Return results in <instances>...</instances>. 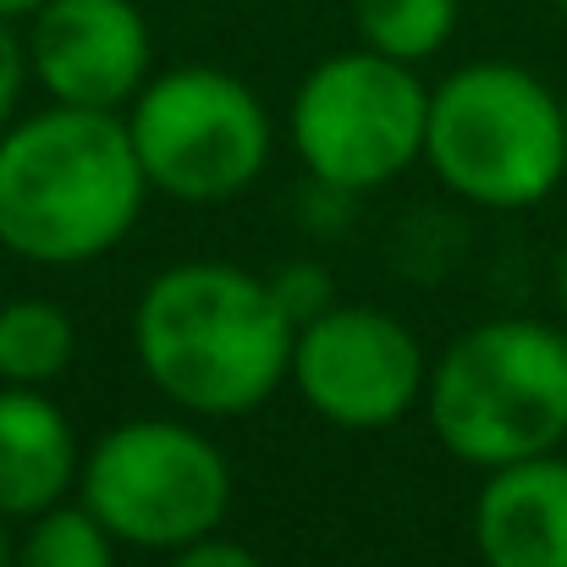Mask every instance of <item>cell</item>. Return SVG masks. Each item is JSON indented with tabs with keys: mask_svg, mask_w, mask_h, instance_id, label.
<instances>
[{
	"mask_svg": "<svg viewBox=\"0 0 567 567\" xmlns=\"http://www.w3.org/2000/svg\"><path fill=\"white\" fill-rule=\"evenodd\" d=\"M144 166L116 111L55 105L0 133V243L33 265L111 254L138 209Z\"/></svg>",
	"mask_w": 567,
	"mask_h": 567,
	"instance_id": "obj_1",
	"label": "cell"
},
{
	"mask_svg": "<svg viewBox=\"0 0 567 567\" xmlns=\"http://www.w3.org/2000/svg\"><path fill=\"white\" fill-rule=\"evenodd\" d=\"M150 380L188 413H248L292 370L298 326L276 292L231 265H177L150 281L133 315Z\"/></svg>",
	"mask_w": 567,
	"mask_h": 567,
	"instance_id": "obj_2",
	"label": "cell"
},
{
	"mask_svg": "<svg viewBox=\"0 0 567 567\" xmlns=\"http://www.w3.org/2000/svg\"><path fill=\"white\" fill-rule=\"evenodd\" d=\"M430 391L441 446L474 468L557 452L567 435V337L540 320H491L446 348Z\"/></svg>",
	"mask_w": 567,
	"mask_h": 567,
	"instance_id": "obj_3",
	"label": "cell"
},
{
	"mask_svg": "<svg viewBox=\"0 0 567 567\" xmlns=\"http://www.w3.org/2000/svg\"><path fill=\"white\" fill-rule=\"evenodd\" d=\"M424 161L468 204H540L567 172L563 100L513 61H474L430 94Z\"/></svg>",
	"mask_w": 567,
	"mask_h": 567,
	"instance_id": "obj_4",
	"label": "cell"
},
{
	"mask_svg": "<svg viewBox=\"0 0 567 567\" xmlns=\"http://www.w3.org/2000/svg\"><path fill=\"white\" fill-rule=\"evenodd\" d=\"M83 507L133 546L183 551L231 507V468L209 435L172 419L116 424L83 463Z\"/></svg>",
	"mask_w": 567,
	"mask_h": 567,
	"instance_id": "obj_5",
	"label": "cell"
},
{
	"mask_svg": "<svg viewBox=\"0 0 567 567\" xmlns=\"http://www.w3.org/2000/svg\"><path fill=\"white\" fill-rule=\"evenodd\" d=\"M430 94L380 50H348L320 61L292 100L298 161L337 193L380 188L424 155Z\"/></svg>",
	"mask_w": 567,
	"mask_h": 567,
	"instance_id": "obj_6",
	"label": "cell"
},
{
	"mask_svg": "<svg viewBox=\"0 0 567 567\" xmlns=\"http://www.w3.org/2000/svg\"><path fill=\"white\" fill-rule=\"evenodd\" d=\"M144 177L183 204L243 193L270 161V116L248 83L215 66H177L138 89L127 116Z\"/></svg>",
	"mask_w": 567,
	"mask_h": 567,
	"instance_id": "obj_7",
	"label": "cell"
},
{
	"mask_svg": "<svg viewBox=\"0 0 567 567\" xmlns=\"http://www.w3.org/2000/svg\"><path fill=\"white\" fill-rule=\"evenodd\" d=\"M292 380L303 402L342 430H385L424 391L413 331L380 309H326L292 337Z\"/></svg>",
	"mask_w": 567,
	"mask_h": 567,
	"instance_id": "obj_8",
	"label": "cell"
},
{
	"mask_svg": "<svg viewBox=\"0 0 567 567\" xmlns=\"http://www.w3.org/2000/svg\"><path fill=\"white\" fill-rule=\"evenodd\" d=\"M28 66L55 105L116 111L150 72V22L133 0H44L33 11Z\"/></svg>",
	"mask_w": 567,
	"mask_h": 567,
	"instance_id": "obj_9",
	"label": "cell"
},
{
	"mask_svg": "<svg viewBox=\"0 0 567 567\" xmlns=\"http://www.w3.org/2000/svg\"><path fill=\"white\" fill-rule=\"evenodd\" d=\"M474 546L485 567H567V463L524 457L491 468L474 502Z\"/></svg>",
	"mask_w": 567,
	"mask_h": 567,
	"instance_id": "obj_10",
	"label": "cell"
},
{
	"mask_svg": "<svg viewBox=\"0 0 567 567\" xmlns=\"http://www.w3.org/2000/svg\"><path fill=\"white\" fill-rule=\"evenodd\" d=\"M78 468L66 413L39 385L0 391V518H39L61 502Z\"/></svg>",
	"mask_w": 567,
	"mask_h": 567,
	"instance_id": "obj_11",
	"label": "cell"
},
{
	"mask_svg": "<svg viewBox=\"0 0 567 567\" xmlns=\"http://www.w3.org/2000/svg\"><path fill=\"white\" fill-rule=\"evenodd\" d=\"M72 320L44 303V298H22L0 309V380L6 385H44L72 364Z\"/></svg>",
	"mask_w": 567,
	"mask_h": 567,
	"instance_id": "obj_12",
	"label": "cell"
},
{
	"mask_svg": "<svg viewBox=\"0 0 567 567\" xmlns=\"http://www.w3.org/2000/svg\"><path fill=\"white\" fill-rule=\"evenodd\" d=\"M353 17L370 50L413 66V61H430L452 39L457 0H353Z\"/></svg>",
	"mask_w": 567,
	"mask_h": 567,
	"instance_id": "obj_13",
	"label": "cell"
},
{
	"mask_svg": "<svg viewBox=\"0 0 567 567\" xmlns=\"http://www.w3.org/2000/svg\"><path fill=\"white\" fill-rule=\"evenodd\" d=\"M17 567H116L111 529L89 507H44L17 551Z\"/></svg>",
	"mask_w": 567,
	"mask_h": 567,
	"instance_id": "obj_14",
	"label": "cell"
},
{
	"mask_svg": "<svg viewBox=\"0 0 567 567\" xmlns=\"http://www.w3.org/2000/svg\"><path fill=\"white\" fill-rule=\"evenodd\" d=\"M270 292H276V303H281V315L292 326H309V320H320L331 309V276L320 265H287L270 281Z\"/></svg>",
	"mask_w": 567,
	"mask_h": 567,
	"instance_id": "obj_15",
	"label": "cell"
},
{
	"mask_svg": "<svg viewBox=\"0 0 567 567\" xmlns=\"http://www.w3.org/2000/svg\"><path fill=\"white\" fill-rule=\"evenodd\" d=\"M22 72H28V50L17 44L11 22L0 17V133H6V116H11V105L22 94Z\"/></svg>",
	"mask_w": 567,
	"mask_h": 567,
	"instance_id": "obj_16",
	"label": "cell"
},
{
	"mask_svg": "<svg viewBox=\"0 0 567 567\" xmlns=\"http://www.w3.org/2000/svg\"><path fill=\"white\" fill-rule=\"evenodd\" d=\"M172 567H259V557H254L248 546H237V540H215V535H204V540L183 546Z\"/></svg>",
	"mask_w": 567,
	"mask_h": 567,
	"instance_id": "obj_17",
	"label": "cell"
},
{
	"mask_svg": "<svg viewBox=\"0 0 567 567\" xmlns=\"http://www.w3.org/2000/svg\"><path fill=\"white\" fill-rule=\"evenodd\" d=\"M39 6H44V0H0V17H6V22H11V17H33Z\"/></svg>",
	"mask_w": 567,
	"mask_h": 567,
	"instance_id": "obj_18",
	"label": "cell"
},
{
	"mask_svg": "<svg viewBox=\"0 0 567 567\" xmlns=\"http://www.w3.org/2000/svg\"><path fill=\"white\" fill-rule=\"evenodd\" d=\"M557 298H563V309H567V248H563V259H557Z\"/></svg>",
	"mask_w": 567,
	"mask_h": 567,
	"instance_id": "obj_19",
	"label": "cell"
},
{
	"mask_svg": "<svg viewBox=\"0 0 567 567\" xmlns=\"http://www.w3.org/2000/svg\"><path fill=\"white\" fill-rule=\"evenodd\" d=\"M0 567H17V551L6 546V518H0Z\"/></svg>",
	"mask_w": 567,
	"mask_h": 567,
	"instance_id": "obj_20",
	"label": "cell"
},
{
	"mask_svg": "<svg viewBox=\"0 0 567 567\" xmlns=\"http://www.w3.org/2000/svg\"><path fill=\"white\" fill-rule=\"evenodd\" d=\"M557 6H563V17H567V0H557Z\"/></svg>",
	"mask_w": 567,
	"mask_h": 567,
	"instance_id": "obj_21",
	"label": "cell"
},
{
	"mask_svg": "<svg viewBox=\"0 0 567 567\" xmlns=\"http://www.w3.org/2000/svg\"><path fill=\"white\" fill-rule=\"evenodd\" d=\"M563 116H567V94H563Z\"/></svg>",
	"mask_w": 567,
	"mask_h": 567,
	"instance_id": "obj_22",
	"label": "cell"
}]
</instances>
